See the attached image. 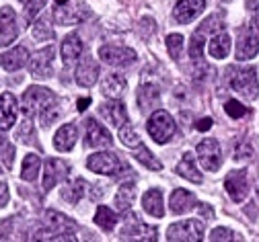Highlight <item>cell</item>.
Wrapping results in <instances>:
<instances>
[{
    "label": "cell",
    "instance_id": "obj_30",
    "mask_svg": "<svg viewBox=\"0 0 259 242\" xmlns=\"http://www.w3.org/2000/svg\"><path fill=\"white\" fill-rule=\"evenodd\" d=\"M138 105L142 111L154 109L158 105V88L154 84H142L138 90Z\"/></svg>",
    "mask_w": 259,
    "mask_h": 242
},
{
    "label": "cell",
    "instance_id": "obj_50",
    "mask_svg": "<svg viewBox=\"0 0 259 242\" xmlns=\"http://www.w3.org/2000/svg\"><path fill=\"white\" fill-rule=\"evenodd\" d=\"M89 105H91V99H80L78 101V111H84Z\"/></svg>",
    "mask_w": 259,
    "mask_h": 242
},
{
    "label": "cell",
    "instance_id": "obj_33",
    "mask_svg": "<svg viewBox=\"0 0 259 242\" xmlns=\"http://www.w3.org/2000/svg\"><path fill=\"white\" fill-rule=\"evenodd\" d=\"M134 156H136V160L142 162L146 168H152V170H160V168H163V164H160V162L154 158V154H152L144 144H138V146H136Z\"/></svg>",
    "mask_w": 259,
    "mask_h": 242
},
{
    "label": "cell",
    "instance_id": "obj_44",
    "mask_svg": "<svg viewBox=\"0 0 259 242\" xmlns=\"http://www.w3.org/2000/svg\"><path fill=\"white\" fill-rule=\"evenodd\" d=\"M44 5H46V0H33V3H29V5H27V7H29V9H27V19H29V21L33 19V15H37Z\"/></svg>",
    "mask_w": 259,
    "mask_h": 242
},
{
    "label": "cell",
    "instance_id": "obj_28",
    "mask_svg": "<svg viewBox=\"0 0 259 242\" xmlns=\"http://www.w3.org/2000/svg\"><path fill=\"white\" fill-rule=\"evenodd\" d=\"M136 199V187L134 183H125L117 189V195H115V207H117V212H127L130 207H132Z\"/></svg>",
    "mask_w": 259,
    "mask_h": 242
},
{
    "label": "cell",
    "instance_id": "obj_8",
    "mask_svg": "<svg viewBox=\"0 0 259 242\" xmlns=\"http://www.w3.org/2000/svg\"><path fill=\"white\" fill-rule=\"evenodd\" d=\"M111 144H113L111 133L101 123H97L93 117H89L84 121V146H89V148H107Z\"/></svg>",
    "mask_w": 259,
    "mask_h": 242
},
{
    "label": "cell",
    "instance_id": "obj_41",
    "mask_svg": "<svg viewBox=\"0 0 259 242\" xmlns=\"http://www.w3.org/2000/svg\"><path fill=\"white\" fill-rule=\"evenodd\" d=\"M224 111L229 113L233 119H239V117H245L247 113H249V109L247 107H243L239 101H229L226 103V107H224Z\"/></svg>",
    "mask_w": 259,
    "mask_h": 242
},
{
    "label": "cell",
    "instance_id": "obj_12",
    "mask_svg": "<svg viewBox=\"0 0 259 242\" xmlns=\"http://www.w3.org/2000/svg\"><path fill=\"white\" fill-rule=\"evenodd\" d=\"M87 17H89V9L82 3H76L74 9H70L68 3L66 5H56V9H54V21L58 25H74V23L84 21Z\"/></svg>",
    "mask_w": 259,
    "mask_h": 242
},
{
    "label": "cell",
    "instance_id": "obj_42",
    "mask_svg": "<svg viewBox=\"0 0 259 242\" xmlns=\"http://www.w3.org/2000/svg\"><path fill=\"white\" fill-rule=\"evenodd\" d=\"M251 154H253L251 144L245 142V140H239L237 146H235V158L237 160H245V158H251Z\"/></svg>",
    "mask_w": 259,
    "mask_h": 242
},
{
    "label": "cell",
    "instance_id": "obj_46",
    "mask_svg": "<svg viewBox=\"0 0 259 242\" xmlns=\"http://www.w3.org/2000/svg\"><path fill=\"white\" fill-rule=\"evenodd\" d=\"M198 212H200V216H202V218H206V220H212V218H214V212L210 210V205H206V203H200Z\"/></svg>",
    "mask_w": 259,
    "mask_h": 242
},
{
    "label": "cell",
    "instance_id": "obj_5",
    "mask_svg": "<svg viewBox=\"0 0 259 242\" xmlns=\"http://www.w3.org/2000/svg\"><path fill=\"white\" fill-rule=\"evenodd\" d=\"M231 86L233 90L241 92L247 99H255L257 96V74H255V68H245V70H231Z\"/></svg>",
    "mask_w": 259,
    "mask_h": 242
},
{
    "label": "cell",
    "instance_id": "obj_4",
    "mask_svg": "<svg viewBox=\"0 0 259 242\" xmlns=\"http://www.w3.org/2000/svg\"><path fill=\"white\" fill-rule=\"evenodd\" d=\"M204 236V224L198 220H185V222H177L167 230V240L177 242V240H185V242H198Z\"/></svg>",
    "mask_w": 259,
    "mask_h": 242
},
{
    "label": "cell",
    "instance_id": "obj_53",
    "mask_svg": "<svg viewBox=\"0 0 259 242\" xmlns=\"http://www.w3.org/2000/svg\"><path fill=\"white\" fill-rule=\"evenodd\" d=\"M21 5H29V3H33V0H19Z\"/></svg>",
    "mask_w": 259,
    "mask_h": 242
},
{
    "label": "cell",
    "instance_id": "obj_23",
    "mask_svg": "<svg viewBox=\"0 0 259 242\" xmlns=\"http://www.w3.org/2000/svg\"><path fill=\"white\" fill-rule=\"evenodd\" d=\"M27 60H29V52H27L23 45H17V47L9 50V52L3 56L0 64H3L5 70L15 72V70H19V68H23V66L27 64Z\"/></svg>",
    "mask_w": 259,
    "mask_h": 242
},
{
    "label": "cell",
    "instance_id": "obj_11",
    "mask_svg": "<svg viewBox=\"0 0 259 242\" xmlns=\"http://www.w3.org/2000/svg\"><path fill=\"white\" fill-rule=\"evenodd\" d=\"M198 158L202 162V166L206 170H218L220 164H222V154H220V146L216 140H212V137H208V140L200 142L198 144Z\"/></svg>",
    "mask_w": 259,
    "mask_h": 242
},
{
    "label": "cell",
    "instance_id": "obj_48",
    "mask_svg": "<svg viewBox=\"0 0 259 242\" xmlns=\"http://www.w3.org/2000/svg\"><path fill=\"white\" fill-rule=\"evenodd\" d=\"M212 123H214V121H212L210 117H204V119H200V121H198V125H196V127H198L200 131H208V129L212 127Z\"/></svg>",
    "mask_w": 259,
    "mask_h": 242
},
{
    "label": "cell",
    "instance_id": "obj_37",
    "mask_svg": "<svg viewBox=\"0 0 259 242\" xmlns=\"http://www.w3.org/2000/svg\"><path fill=\"white\" fill-rule=\"evenodd\" d=\"M33 37H35L37 41H52V39L56 37V33H54L52 25H48V21L41 19V21H37V23L33 25Z\"/></svg>",
    "mask_w": 259,
    "mask_h": 242
},
{
    "label": "cell",
    "instance_id": "obj_49",
    "mask_svg": "<svg viewBox=\"0 0 259 242\" xmlns=\"http://www.w3.org/2000/svg\"><path fill=\"white\" fill-rule=\"evenodd\" d=\"M249 29L255 33V35H259V13H257V15L251 19V25H249Z\"/></svg>",
    "mask_w": 259,
    "mask_h": 242
},
{
    "label": "cell",
    "instance_id": "obj_7",
    "mask_svg": "<svg viewBox=\"0 0 259 242\" xmlns=\"http://www.w3.org/2000/svg\"><path fill=\"white\" fill-rule=\"evenodd\" d=\"M52 68H54V45H48V47L35 52V56L31 58L29 72L37 80H46L52 76Z\"/></svg>",
    "mask_w": 259,
    "mask_h": 242
},
{
    "label": "cell",
    "instance_id": "obj_6",
    "mask_svg": "<svg viewBox=\"0 0 259 242\" xmlns=\"http://www.w3.org/2000/svg\"><path fill=\"white\" fill-rule=\"evenodd\" d=\"M99 58H101V62H105L109 66L125 68L136 62V52L130 47H121V45H103V47H99Z\"/></svg>",
    "mask_w": 259,
    "mask_h": 242
},
{
    "label": "cell",
    "instance_id": "obj_1",
    "mask_svg": "<svg viewBox=\"0 0 259 242\" xmlns=\"http://www.w3.org/2000/svg\"><path fill=\"white\" fill-rule=\"evenodd\" d=\"M56 94L44 86H29L21 99V111L25 117H35L44 111V107L48 105L50 101H54Z\"/></svg>",
    "mask_w": 259,
    "mask_h": 242
},
{
    "label": "cell",
    "instance_id": "obj_39",
    "mask_svg": "<svg viewBox=\"0 0 259 242\" xmlns=\"http://www.w3.org/2000/svg\"><path fill=\"white\" fill-rule=\"evenodd\" d=\"M167 50H169V56L173 60H179L181 54H183V37L177 35V33H173V35L167 37Z\"/></svg>",
    "mask_w": 259,
    "mask_h": 242
},
{
    "label": "cell",
    "instance_id": "obj_43",
    "mask_svg": "<svg viewBox=\"0 0 259 242\" xmlns=\"http://www.w3.org/2000/svg\"><path fill=\"white\" fill-rule=\"evenodd\" d=\"M210 240H218V242H222V240H233V232L231 230H226V228H216V230H212V234H210Z\"/></svg>",
    "mask_w": 259,
    "mask_h": 242
},
{
    "label": "cell",
    "instance_id": "obj_38",
    "mask_svg": "<svg viewBox=\"0 0 259 242\" xmlns=\"http://www.w3.org/2000/svg\"><path fill=\"white\" fill-rule=\"evenodd\" d=\"M119 140H121L125 146H130V148H136L138 144H142V142H140V135L134 131L132 125H127V123L119 127Z\"/></svg>",
    "mask_w": 259,
    "mask_h": 242
},
{
    "label": "cell",
    "instance_id": "obj_51",
    "mask_svg": "<svg viewBox=\"0 0 259 242\" xmlns=\"http://www.w3.org/2000/svg\"><path fill=\"white\" fill-rule=\"evenodd\" d=\"M247 9H259V0H247Z\"/></svg>",
    "mask_w": 259,
    "mask_h": 242
},
{
    "label": "cell",
    "instance_id": "obj_24",
    "mask_svg": "<svg viewBox=\"0 0 259 242\" xmlns=\"http://www.w3.org/2000/svg\"><path fill=\"white\" fill-rule=\"evenodd\" d=\"M142 205L144 212L154 216V218H163L165 216V207H163V193L158 189H150L142 195Z\"/></svg>",
    "mask_w": 259,
    "mask_h": 242
},
{
    "label": "cell",
    "instance_id": "obj_52",
    "mask_svg": "<svg viewBox=\"0 0 259 242\" xmlns=\"http://www.w3.org/2000/svg\"><path fill=\"white\" fill-rule=\"evenodd\" d=\"M54 3H56V5H66L68 0H54Z\"/></svg>",
    "mask_w": 259,
    "mask_h": 242
},
{
    "label": "cell",
    "instance_id": "obj_27",
    "mask_svg": "<svg viewBox=\"0 0 259 242\" xmlns=\"http://www.w3.org/2000/svg\"><path fill=\"white\" fill-rule=\"evenodd\" d=\"M101 90L107 99H117L125 90V78L121 74H107L101 80Z\"/></svg>",
    "mask_w": 259,
    "mask_h": 242
},
{
    "label": "cell",
    "instance_id": "obj_2",
    "mask_svg": "<svg viewBox=\"0 0 259 242\" xmlns=\"http://www.w3.org/2000/svg\"><path fill=\"white\" fill-rule=\"evenodd\" d=\"M148 133L156 144H165L169 142L173 133H175V121L167 111H154L148 119Z\"/></svg>",
    "mask_w": 259,
    "mask_h": 242
},
{
    "label": "cell",
    "instance_id": "obj_17",
    "mask_svg": "<svg viewBox=\"0 0 259 242\" xmlns=\"http://www.w3.org/2000/svg\"><path fill=\"white\" fill-rule=\"evenodd\" d=\"M17 123V99L11 92L0 94V131H9Z\"/></svg>",
    "mask_w": 259,
    "mask_h": 242
},
{
    "label": "cell",
    "instance_id": "obj_34",
    "mask_svg": "<svg viewBox=\"0 0 259 242\" xmlns=\"http://www.w3.org/2000/svg\"><path fill=\"white\" fill-rule=\"evenodd\" d=\"M60 117V107H58V99L50 101L48 105L44 107V111L39 113V119H41V125L44 127H50L52 123H56Z\"/></svg>",
    "mask_w": 259,
    "mask_h": 242
},
{
    "label": "cell",
    "instance_id": "obj_9",
    "mask_svg": "<svg viewBox=\"0 0 259 242\" xmlns=\"http://www.w3.org/2000/svg\"><path fill=\"white\" fill-rule=\"evenodd\" d=\"M70 172V166L60 160V158H48L46 164H44V189L50 191L54 189L58 183H62L64 179L68 177Z\"/></svg>",
    "mask_w": 259,
    "mask_h": 242
},
{
    "label": "cell",
    "instance_id": "obj_15",
    "mask_svg": "<svg viewBox=\"0 0 259 242\" xmlns=\"http://www.w3.org/2000/svg\"><path fill=\"white\" fill-rule=\"evenodd\" d=\"M99 74H101V70H99V64H97V60H93V58H82V62L76 66L74 78H76V82H78L80 86L91 88L97 80H99Z\"/></svg>",
    "mask_w": 259,
    "mask_h": 242
},
{
    "label": "cell",
    "instance_id": "obj_16",
    "mask_svg": "<svg viewBox=\"0 0 259 242\" xmlns=\"http://www.w3.org/2000/svg\"><path fill=\"white\" fill-rule=\"evenodd\" d=\"M99 113L107 123H111L115 127H121V125L127 123V111L123 107V103L117 101V99H109L107 103H103V105L99 107Z\"/></svg>",
    "mask_w": 259,
    "mask_h": 242
},
{
    "label": "cell",
    "instance_id": "obj_35",
    "mask_svg": "<svg viewBox=\"0 0 259 242\" xmlns=\"http://www.w3.org/2000/svg\"><path fill=\"white\" fill-rule=\"evenodd\" d=\"M0 162H5L7 168H13L15 162V146L3 135V131H0Z\"/></svg>",
    "mask_w": 259,
    "mask_h": 242
},
{
    "label": "cell",
    "instance_id": "obj_3",
    "mask_svg": "<svg viewBox=\"0 0 259 242\" xmlns=\"http://www.w3.org/2000/svg\"><path fill=\"white\" fill-rule=\"evenodd\" d=\"M87 168L93 170V172H99V175H117L121 168H125V164L121 162V158L117 154H111V152H97V154H91L87 158Z\"/></svg>",
    "mask_w": 259,
    "mask_h": 242
},
{
    "label": "cell",
    "instance_id": "obj_18",
    "mask_svg": "<svg viewBox=\"0 0 259 242\" xmlns=\"http://www.w3.org/2000/svg\"><path fill=\"white\" fill-rule=\"evenodd\" d=\"M123 240H156V230L144 226L136 216L134 222H127V226L121 230Z\"/></svg>",
    "mask_w": 259,
    "mask_h": 242
},
{
    "label": "cell",
    "instance_id": "obj_31",
    "mask_svg": "<svg viewBox=\"0 0 259 242\" xmlns=\"http://www.w3.org/2000/svg\"><path fill=\"white\" fill-rule=\"evenodd\" d=\"M231 52V37L222 33V35H214V39L210 41V56L216 58V60H222L226 58Z\"/></svg>",
    "mask_w": 259,
    "mask_h": 242
},
{
    "label": "cell",
    "instance_id": "obj_54",
    "mask_svg": "<svg viewBox=\"0 0 259 242\" xmlns=\"http://www.w3.org/2000/svg\"><path fill=\"white\" fill-rule=\"evenodd\" d=\"M257 195H259V185H257Z\"/></svg>",
    "mask_w": 259,
    "mask_h": 242
},
{
    "label": "cell",
    "instance_id": "obj_13",
    "mask_svg": "<svg viewBox=\"0 0 259 242\" xmlns=\"http://www.w3.org/2000/svg\"><path fill=\"white\" fill-rule=\"evenodd\" d=\"M206 9V0H179L173 9V17L177 23L187 25Z\"/></svg>",
    "mask_w": 259,
    "mask_h": 242
},
{
    "label": "cell",
    "instance_id": "obj_29",
    "mask_svg": "<svg viewBox=\"0 0 259 242\" xmlns=\"http://www.w3.org/2000/svg\"><path fill=\"white\" fill-rule=\"evenodd\" d=\"M39 166H41V158L37 154H27L23 158V166H21V179L27 183L35 181L39 175Z\"/></svg>",
    "mask_w": 259,
    "mask_h": 242
},
{
    "label": "cell",
    "instance_id": "obj_21",
    "mask_svg": "<svg viewBox=\"0 0 259 242\" xmlns=\"http://www.w3.org/2000/svg\"><path fill=\"white\" fill-rule=\"evenodd\" d=\"M169 205H171L173 214L181 216V214L193 210V205H196V195L185 191V189H177V191H173V195L169 199Z\"/></svg>",
    "mask_w": 259,
    "mask_h": 242
},
{
    "label": "cell",
    "instance_id": "obj_26",
    "mask_svg": "<svg viewBox=\"0 0 259 242\" xmlns=\"http://www.w3.org/2000/svg\"><path fill=\"white\" fill-rule=\"evenodd\" d=\"M82 50H84V45H82L80 37L76 35V33H70V35L62 41V60L66 62V64H70L76 58H80Z\"/></svg>",
    "mask_w": 259,
    "mask_h": 242
},
{
    "label": "cell",
    "instance_id": "obj_19",
    "mask_svg": "<svg viewBox=\"0 0 259 242\" xmlns=\"http://www.w3.org/2000/svg\"><path fill=\"white\" fill-rule=\"evenodd\" d=\"M74 144H76V125L74 123L62 125L54 135V148L58 152H70Z\"/></svg>",
    "mask_w": 259,
    "mask_h": 242
},
{
    "label": "cell",
    "instance_id": "obj_10",
    "mask_svg": "<svg viewBox=\"0 0 259 242\" xmlns=\"http://www.w3.org/2000/svg\"><path fill=\"white\" fill-rule=\"evenodd\" d=\"M19 35L17 15L11 7H3L0 11V47H9Z\"/></svg>",
    "mask_w": 259,
    "mask_h": 242
},
{
    "label": "cell",
    "instance_id": "obj_47",
    "mask_svg": "<svg viewBox=\"0 0 259 242\" xmlns=\"http://www.w3.org/2000/svg\"><path fill=\"white\" fill-rule=\"evenodd\" d=\"M7 203H9V187L0 183V207H5Z\"/></svg>",
    "mask_w": 259,
    "mask_h": 242
},
{
    "label": "cell",
    "instance_id": "obj_14",
    "mask_svg": "<svg viewBox=\"0 0 259 242\" xmlns=\"http://www.w3.org/2000/svg\"><path fill=\"white\" fill-rule=\"evenodd\" d=\"M224 187H226V191H229V195H231L233 201L241 203L247 197V193H249L247 172L245 170H233V172H229V177H226V181H224Z\"/></svg>",
    "mask_w": 259,
    "mask_h": 242
},
{
    "label": "cell",
    "instance_id": "obj_20",
    "mask_svg": "<svg viewBox=\"0 0 259 242\" xmlns=\"http://www.w3.org/2000/svg\"><path fill=\"white\" fill-rule=\"evenodd\" d=\"M259 52V35L249 29L247 33H243L239 43H237V60H251L255 58Z\"/></svg>",
    "mask_w": 259,
    "mask_h": 242
},
{
    "label": "cell",
    "instance_id": "obj_36",
    "mask_svg": "<svg viewBox=\"0 0 259 242\" xmlns=\"http://www.w3.org/2000/svg\"><path fill=\"white\" fill-rule=\"evenodd\" d=\"M35 137H37L35 127H33V123H31L29 117H27V119L19 125V129H17V140H21L23 144H33Z\"/></svg>",
    "mask_w": 259,
    "mask_h": 242
},
{
    "label": "cell",
    "instance_id": "obj_40",
    "mask_svg": "<svg viewBox=\"0 0 259 242\" xmlns=\"http://www.w3.org/2000/svg\"><path fill=\"white\" fill-rule=\"evenodd\" d=\"M202 54H204V37H202V33H196L189 41V56H191V60L198 62V60H202Z\"/></svg>",
    "mask_w": 259,
    "mask_h": 242
},
{
    "label": "cell",
    "instance_id": "obj_32",
    "mask_svg": "<svg viewBox=\"0 0 259 242\" xmlns=\"http://www.w3.org/2000/svg\"><path fill=\"white\" fill-rule=\"evenodd\" d=\"M115 222H117V216L109 210V207H105V205H99V207H97L95 224L99 226V228H103L105 232H111V230L115 228Z\"/></svg>",
    "mask_w": 259,
    "mask_h": 242
},
{
    "label": "cell",
    "instance_id": "obj_22",
    "mask_svg": "<svg viewBox=\"0 0 259 242\" xmlns=\"http://www.w3.org/2000/svg\"><path fill=\"white\" fill-rule=\"evenodd\" d=\"M177 175H181L183 179L191 181V183H202V172L196 166V156L191 152H185L183 158L177 164Z\"/></svg>",
    "mask_w": 259,
    "mask_h": 242
},
{
    "label": "cell",
    "instance_id": "obj_25",
    "mask_svg": "<svg viewBox=\"0 0 259 242\" xmlns=\"http://www.w3.org/2000/svg\"><path fill=\"white\" fill-rule=\"evenodd\" d=\"M84 193H87V183H84V179H74V181H70V183L64 185V189L60 191V197H62L64 201H68L70 205H76V203L84 197Z\"/></svg>",
    "mask_w": 259,
    "mask_h": 242
},
{
    "label": "cell",
    "instance_id": "obj_45",
    "mask_svg": "<svg viewBox=\"0 0 259 242\" xmlns=\"http://www.w3.org/2000/svg\"><path fill=\"white\" fill-rule=\"evenodd\" d=\"M11 228H13V220H5V224H0V240L11 238Z\"/></svg>",
    "mask_w": 259,
    "mask_h": 242
}]
</instances>
